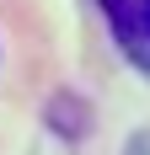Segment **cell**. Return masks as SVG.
Instances as JSON below:
<instances>
[{"label": "cell", "instance_id": "1", "mask_svg": "<svg viewBox=\"0 0 150 155\" xmlns=\"http://www.w3.org/2000/svg\"><path fill=\"white\" fill-rule=\"evenodd\" d=\"M102 16L113 27V43L139 75H150V0H102Z\"/></svg>", "mask_w": 150, "mask_h": 155}]
</instances>
